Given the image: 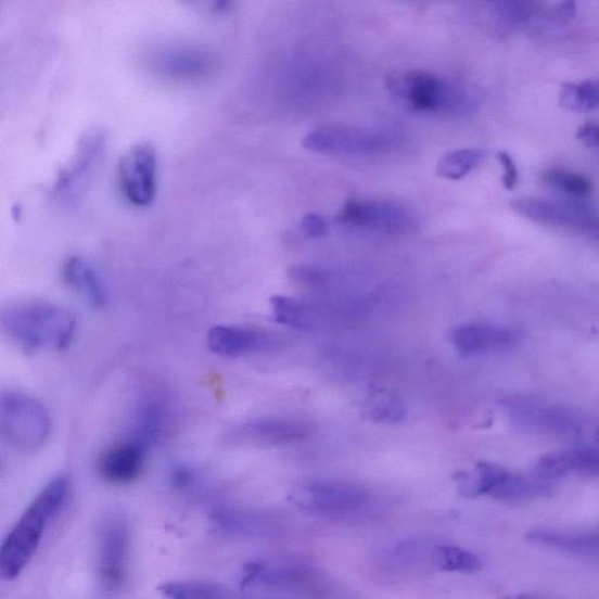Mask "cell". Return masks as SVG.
Returning <instances> with one entry per match:
<instances>
[{
	"label": "cell",
	"instance_id": "cell-30",
	"mask_svg": "<svg viewBox=\"0 0 599 599\" xmlns=\"http://www.w3.org/2000/svg\"><path fill=\"white\" fill-rule=\"evenodd\" d=\"M182 2L204 16H218L230 9L233 0H182Z\"/></svg>",
	"mask_w": 599,
	"mask_h": 599
},
{
	"label": "cell",
	"instance_id": "cell-19",
	"mask_svg": "<svg viewBox=\"0 0 599 599\" xmlns=\"http://www.w3.org/2000/svg\"><path fill=\"white\" fill-rule=\"evenodd\" d=\"M571 474L599 476V446L561 449L545 455L536 466V475L547 482Z\"/></svg>",
	"mask_w": 599,
	"mask_h": 599
},
{
	"label": "cell",
	"instance_id": "cell-20",
	"mask_svg": "<svg viewBox=\"0 0 599 599\" xmlns=\"http://www.w3.org/2000/svg\"><path fill=\"white\" fill-rule=\"evenodd\" d=\"M527 538L575 557L599 560V530L537 527L527 533Z\"/></svg>",
	"mask_w": 599,
	"mask_h": 599
},
{
	"label": "cell",
	"instance_id": "cell-34",
	"mask_svg": "<svg viewBox=\"0 0 599 599\" xmlns=\"http://www.w3.org/2000/svg\"><path fill=\"white\" fill-rule=\"evenodd\" d=\"M577 139L587 146L599 149V124L582 125L577 131Z\"/></svg>",
	"mask_w": 599,
	"mask_h": 599
},
{
	"label": "cell",
	"instance_id": "cell-7",
	"mask_svg": "<svg viewBox=\"0 0 599 599\" xmlns=\"http://www.w3.org/2000/svg\"><path fill=\"white\" fill-rule=\"evenodd\" d=\"M308 152L343 157L380 155L391 145L384 135L353 127L328 126L308 132L303 141Z\"/></svg>",
	"mask_w": 599,
	"mask_h": 599
},
{
	"label": "cell",
	"instance_id": "cell-5",
	"mask_svg": "<svg viewBox=\"0 0 599 599\" xmlns=\"http://www.w3.org/2000/svg\"><path fill=\"white\" fill-rule=\"evenodd\" d=\"M107 135L101 128L84 133L73 157L59 170L53 188V199L65 207L77 206L84 199L106 152Z\"/></svg>",
	"mask_w": 599,
	"mask_h": 599
},
{
	"label": "cell",
	"instance_id": "cell-11",
	"mask_svg": "<svg viewBox=\"0 0 599 599\" xmlns=\"http://www.w3.org/2000/svg\"><path fill=\"white\" fill-rule=\"evenodd\" d=\"M337 221L353 229L379 233L406 232L412 224L408 209L397 203L356 199L343 204Z\"/></svg>",
	"mask_w": 599,
	"mask_h": 599
},
{
	"label": "cell",
	"instance_id": "cell-17",
	"mask_svg": "<svg viewBox=\"0 0 599 599\" xmlns=\"http://www.w3.org/2000/svg\"><path fill=\"white\" fill-rule=\"evenodd\" d=\"M173 423L174 415L168 402L156 396L148 397L135 411L128 438L149 451L168 437Z\"/></svg>",
	"mask_w": 599,
	"mask_h": 599
},
{
	"label": "cell",
	"instance_id": "cell-10",
	"mask_svg": "<svg viewBox=\"0 0 599 599\" xmlns=\"http://www.w3.org/2000/svg\"><path fill=\"white\" fill-rule=\"evenodd\" d=\"M512 206L522 217L547 227L599 233L597 215L589 206L577 202L521 197L514 200Z\"/></svg>",
	"mask_w": 599,
	"mask_h": 599
},
{
	"label": "cell",
	"instance_id": "cell-18",
	"mask_svg": "<svg viewBox=\"0 0 599 599\" xmlns=\"http://www.w3.org/2000/svg\"><path fill=\"white\" fill-rule=\"evenodd\" d=\"M148 453L141 444L128 438L102 454L98 461V471L111 484H130L141 475Z\"/></svg>",
	"mask_w": 599,
	"mask_h": 599
},
{
	"label": "cell",
	"instance_id": "cell-21",
	"mask_svg": "<svg viewBox=\"0 0 599 599\" xmlns=\"http://www.w3.org/2000/svg\"><path fill=\"white\" fill-rule=\"evenodd\" d=\"M486 496L505 502L528 501L549 497L551 486L545 479L528 477L497 466Z\"/></svg>",
	"mask_w": 599,
	"mask_h": 599
},
{
	"label": "cell",
	"instance_id": "cell-13",
	"mask_svg": "<svg viewBox=\"0 0 599 599\" xmlns=\"http://www.w3.org/2000/svg\"><path fill=\"white\" fill-rule=\"evenodd\" d=\"M310 433L311 428L296 419L258 418L233 430L230 441L245 445L283 446L303 442Z\"/></svg>",
	"mask_w": 599,
	"mask_h": 599
},
{
	"label": "cell",
	"instance_id": "cell-24",
	"mask_svg": "<svg viewBox=\"0 0 599 599\" xmlns=\"http://www.w3.org/2000/svg\"><path fill=\"white\" fill-rule=\"evenodd\" d=\"M365 413L374 423H398L406 417L407 409L397 394L378 388L368 396Z\"/></svg>",
	"mask_w": 599,
	"mask_h": 599
},
{
	"label": "cell",
	"instance_id": "cell-16",
	"mask_svg": "<svg viewBox=\"0 0 599 599\" xmlns=\"http://www.w3.org/2000/svg\"><path fill=\"white\" fill-rule=\"evenodd\" d=\"M206 340L209 351L224 357H241L272 351L279 343L276 336L266 332L233 326L213 327Z\"/></svg>",
	"mask_w": 599,
	"mask_h": 599
},
{
	"label": "cell",
	"instance_id": "cell-35",
	"mask_svg": "<svg viewBox=\"0 0 599 599\" xmlns=\"http://www.w3.org/2000/svg\"><path fill=\"white\" fill-rule=\"evenodd\" d=\"M597 436H598V439H599V428H598V431H597Z\"/></svg>",
	"mask_w": 599,
	"mask_h": 599
},
{
	"label": "cell",
	"instance_id": "cell-12",
	"mask_svg": "<svg viewBox=\"0 0 599 599\" xmlns=\"http://www.w3.org/2000/svg\"><path fill=\"white\" fill-rule=\"evenodd\" d=\"M217 66V58L200 48L166 47L150 55V68L173 80L204 79L214 74Z\"/></svg>",
	"mask_w": 599,
	"mask_h": 599
},
{
	"label": "cell",
	"instance_id": "cell-9",
	"mask_svg": "<svg viewBox=\"0 0 599 599\" xmlns=\"http://www.w3.org/2000/svg\"><path fill=\"white\" fill-rule=\"evenodd\" d=\"M131 550L128 524L111 518L101 526L98 545V577L103 590H122L127 582Z\"/></svg>",
	"mask_w": 599,
	"mask_h": 599
},
{
	"label": "cell",
	"instance_id": "cell-3",
	"mask_svg": "<svg viewBox=\"0 0 599 599\" xmlns=\"http://www.w3.org/2000/svg\"><path fill=\"white\" fill-rule=\"evenodd\" d=\"M386 87L403 106L419 114L463 116L475 106L466 88L425 71L392 75Z\"/></svg>",
	"mask_w": 599,
	"mask_h": 599
},
{
	"label": "cell",
	"instance_id": "cell-31",
	"mask_svg": "<svg viewBox=\"0 0 599 599\" xmlns=\"http://www.w3.org/2000/svg\"><path fill=\"white\" fill-rule=\"evenodd\" d=\"M498 160L504 169L502 182L504 187L507 190H513L519 182V173L517 164L511 155L506 152H500L498 154Z\"/></svg>",
	"mask_w": 599,
	"mask_h": 599
},
{
	"label": "cell",
	"instance_id": "cell-32",
	"mask_svg": "<svg viewBox=\"0 0 599 599\" xmlns=\"http://www.w3.org/2000/svg\"><path fill=\"white\" fill-rule=\"evenodd\" d=\"M302 230L310 238H323L329 231L328 222L317 214H307L302 220Z\"/></svg>",
	"mask_w": 599,
	"mask_h": 599
},
{
	"label": "cell",
	"instance_id": "cell-2",
	"mask_svg": "<svg viewBox=\"0 0 599 599\" xmlns=\"http://www.w3.org/2000/svg\"><path fill=\"white\" fill-rule=\"evenodd\" d=\"M71 493L66 476H58L26 508L0 550V576L16 579L36 556L49 523L63 511Z\"/></svg>",
	"mask_w": 599,
	"mask_h": 599
},
{
	"label": "cell",
	"instance_id": "cell-4",
	"mask_svg": "<svg viewBox=\"0 0 599 599\" xmlns=\"http://www.w3.org/2000/svg\"><path fill=\"white\" fill-rule=\"evenodd\" d=\"M0 429L4 439L20 451H36L52 431L49 411L36 398L21 392H7L0 398Z\"/></svg>",
	"mask_w": 599,
	"mask_h": 599
},
{
	"label": "cell",
	"instance_id": "cell-25",
	"mask_svg": "<svg viewBox=\"0 0 599 599\" xmlns=\"http://www.w3.org/2000/svg\"><path fill=\"white\" fill-rule=\"evenodd\" d=\"M486 154L481 149H457L446 153L438 162L436 173L448 181H459L481 166Z\"/></svg>",
	"mask_w": 599,
	"mask_h": 599
},
{
	"label": "cell",
	"instance_id": "cell-1",
	"mask_svg": "<svg viewBox=\"0 0 599 599\" xmlns=\"http://www.w3.org/2000/svg\"><path fill=\"white\" fill-rule=\"evenodd\" d=\"M0 321L10 340L28 354L66 349L78 324L68 309L37 300L7 305Z\"/></svg>",
	"mask_w": 599,
	"mask_h": 599
},
{
	"label": "cell",
	"instance_id": "cell-6",
	"mask_svg": "<svg viewBox=\"0 0 599 599\" xmlns=\"http://www.w3.org/2000/svg\"><path fill=\"white\" fill-rule=\"evenodd\" d=\"M519 429L557 438H576L583 430L581 418L564 407L536 398L512 396L501 402Z\"/></svg>",
	"mask_w": 599,
	"mask_h": 599
},
{
	"label": "cell",
	"instance_id": "cell-29",
	"mask_svg": "<svg viewBox=\"0 0 599 599\" xmlns=\"http://www.w3.org/2000/svg\"><path fill=\"white\" fill-rule=\"evenodd\" d=\"M541 178L546 186L574 197H587L592 191V184L586 176L565 169H548Z\"/></svg>",
	"mask_w": 599,
	"mask_h": 599
},
{
	"label": "cell",
	"instance_id": "cell-15",
	"mask_svg": "<svg viewBox=\"0 0 599 599\" xmlns=\"http://www.w3.org/2000/svg\"><path fill=\"white\" fill-rule=\"evenodd\" d=\"M297 504L320 513H344L362 507L368 493L357 485L344 482L314 483L300 490Z\"/></svg>",
	"mask_w": 599,
	"mask_h": 599
},
{
	"label": "cell",
	"instance_id": "cell-14",
	"mask_svg": "<svg viewBox=\"0 0 599 599\" xmlns=\"http://www.w3.org/2000/svg\"><path fill=\"white\" fill-rule=\"evenodd\" d=\"M520 340L514 329L489 324L469 323L449 333L455 349L463 357L483 356L511 349Z\"/></svg>",
	"mask_w": 599,
	"mask_h": 599
},
{
	"label": "cell",
	"instance_id": "cell-8",
	"mask_svg": "<svg viewBox=\"0 0 599 599\" xmlns=\"http://www.w3.org/2000/svg\"><path fill=\"white\" fill-rule=\"evenodd\" d=\"M157 153L153 144L132 145L119 158L117 182L125 199L138 207L152 205L157 193Z\"/></svg>",
	"mask_w": 599,
	"mask_h": 599
},
{
	"label": "cell",
	"instance_id": "cell-22",
	"mask_svg": "<svg viewBox=\"0 0 599 599\" xmlns=\"http://www.w3.org/2000/svg\"><path fill=\"white\" fill-rule=\"evenodd\" d=\"M64 282L89 304L102 308L110 303V291L97 269L81 257H69L63 266Z\"/></svg>",
	"mask_w": 599,
	"mask_h": 599
},
{
	"label": "cell",
	"instance_id": "cell-28",
	"mask_svg": "<svg viewBox=\"0 0 599 599\" xmlns=\"http://www.w3.org/2000/svg\"><path fill=\"white\" fill-rule=\"evenodd\" d=\"M162 596L174 599H218L227 598V589L218 584L202 581H179L163 584L158 588Z\"/></svg>",
	"mask_w": 599,
	"mask_h": 599
},
{
	"label": "cell",
	"instance_id": "cell-26",
	"mask_svg": "<svg viewBox=\"0 0 599 599\" xmlns=\"http://www.w3.org/2000/svg\"><path fill=\"white\" fill-rule=\"evenodd\" d=\"M561 106L568 111L586 113L599 109V79L566 82L560 91Z\"/></svg>",
	"mask_w": 599,
	"mask_h": 599
},
{
	"label": "cell",
	"instance_id": "cell-23",
	"mask_svg": "<svg viewBox=\"0 0 599 599\" xmlns=\"http://www.w3.org/2000/svg\"><path fill=\"white\" fill-rule=\"evenodd\" d=\"M271 308L275 320L283 326L309 329L320 321V313L316 307L291 296L275 295Z\"/></svg>",
	"mask_w": 599,
	"mask_h": 599
},
{
	"label": "cell",
	"instance_id": "cell-33",
	"mask_svg": "<svg viewBox=\"0 0 599 599\" xmlns=\"http://www.w3.org/2000/svg\"><path fill=\"white\" fill-rule=\"evenodd\" d=\"M170 483L178 490H188L197 483V475L189 468L178 467L170 475Z\"/></svg>",
	"mask_w": 599,
	"mask_h": 599
},
{
	"label": "cell",
	"instance_id": "cell-27",
	"mask_svg": "<svg viewBox=\"0 0 599 599\" xmlns=\"http://www.w3.org/2000/svg\"><path fill=\"white\" fill-rule=\"evenodd\" d=\"M433 561L443 572L473 574L481 571L483 561L471 550L456 546L434 549Z\"/></svg>",
	"mask_w": 599,
	"mask_h": 599
}]
</instances>
